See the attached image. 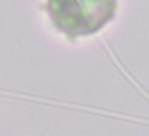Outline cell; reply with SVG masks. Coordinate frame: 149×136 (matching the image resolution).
I'll use <instances>...</instances> for the list:
<instances>
[{"mask_svg":"<svg viewBox=\"0 0 149 136\" xmlns=\"http://www.w3.org/2000/svg\"><path fill=\"white\" fill-rule=\"evenodd\" d=\"M119 0H47L52 24L69 39L91 37L114 19Z\"/></svg>","mask_w":149,"mask_h":136,"instance_id":"obj_1","label":"cell"}]
</instances>
